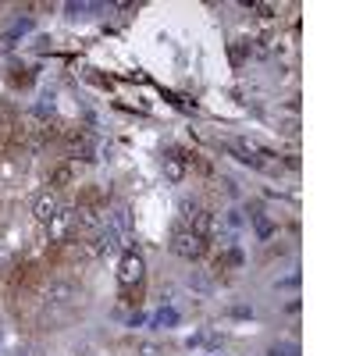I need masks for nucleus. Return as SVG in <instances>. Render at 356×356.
<instances>
[{"label": "nucleus", "instance_id": "4", "mask_svg": "<svg viewBox=\"0 0 356 356\" xmlns=\"http://www.w3.org/2000/svg\"><path fill=\"white\" fill-rule=\"evenodd\" d=\"M75 300H79L75 282H50V285H47V292H43L47 310H68Z\"/></svg>", "mask_w": 356, "mask_h": 356}, {"label": "nucleus", "instance_id": "1", "mask_svg": "<svg viewBox=\"0 0 356 356\" xmlns=\"http://www.w3.org/2000/svg\"><path fill=\"white\" fill-rule=\"evenodd\" d=\"M143 278H146V260H143V253L132 250V246L122 250V264H118V285H122V292L139 289Z\"/></svg>", "mask_w": 356, "mask_h": 356}, {"label": "nucleus", "instance_id": "7", "mask_svg": "<svg viewBox=\"0 0 356 356\" xmlns=\"http://www.w3.org/2000/svg\"><path fill=\"white\" fill-rule=\"evenodd\" d=\"M250 218H253V228H257V239H271L275 228H278V225H275V218L267 214V211H253Z\"/></svg>", "mask_w": 356, "mask_h": 356}, {"label": "nucleus", "instance_id": "15", "mask_svg": "<svg viewBox=\"0 0 356 356\" xmlns=\"http://www.w3.org/2000/svg\"><path fill=\"white\" fill-rule=\"evenodd\" d=\"M232 317H253V307H232Z\"/></svg>", "mask_w": 356, "mask_h": 356}, {"label": "nucleus", "instance_id": "9", "mask_svg": "<svg viewBox=\"0 0 356 356\" xmlns=\"http://www.w3.org/2000/svg\"><path fill=\"white\" fill-rule=\"evenodd\" d=\"M228 54H232V65H235V68H243V65H246V57L253 54V47H250V40H235Z\"/></svg>", "mask_w": 356, "mask_h": 356}, {"label": "nucleus", "instance_id": "2", "mask_svg": "<svg viewBox=\"0 0 356 356\" xmlns=\"http://www.w3.org/2000/svg\"><path fill=\"white\" fill-rule=\"evenodd\" d=\"M171 253L175 257H182V260H200L203 253H207V239H200L196 232H189L186 225H178L175 232H171Z\"/></svg>", "mask_w": 356, "mask_h": 356}, {"label": "nucleus", "instance_id": "16", "mask_svg": "<svg viewBox=\"0 0 356 356\" xmlns=\"http://www.w3.org/2000/svg\"><path fill=\"white\" fill-rule=\"evenodd\" d=\"M228 225L239 228V225H243V214H239V211H228Z\"/></svg>", "mask_w": 356, "mask_h": 356}, {"label": "nucleus", "instance_id": "14", "mask_svg": "<svg viewBox=\"0 0 356 356\" xmlns=\"http://www.w3.org/2000/svg\"><path fill=\"white\" fill-rule=\"evenodd\" d=\"M296 285H300V275H289V278L278 282V289H296Z\"/></svg>", "mask_w": 356, "mask_h": 356}, {"label": "nucleus", "instance_id": "6", "mask_svg": "<svg viewBox=\"0 0 356 356\" xmlns=\"http://www.w3.org/2000/svg\"><path fill=\"white\" fill-rule=\"evenodd\" d=\"M186 228H189V232H196L200 239H207V235L214 232V214H211V211H196V214H189Z\"/></svg>", "mask_w": 356, "mask_h": 356}, {"label": "nucleus", "instance_id": "17", "mask_svg": "<svg viewBox=\"0 0 356 356\" xmlns=\"http://www.w3.org/2000/svg\"><path fill=\"white\" fill-rule=\"evenodd\" d=\"M139 356H161L157 346H139Z\"/></svg>", "mask_w": 356, "mask_h": 356}, {"label": "nucleus", "instance_id": "10", "mask_svg": "<svg viewBox=\"0 0 356 356\" xmlns=\"http://www.w3.org/2000/svg\"><path fill=\"white\" fill-rule=\"evenodd\" d=\"M72 178H75V164H61V168L54 171V178H50V186H54V189H65V186L72 182Z\"/></svg>", "mask_w": 356, "mask_h": 356}, {"label": "nucleus", "instance_id": "12", "mask_svg": "<svg viewBox=\"0 0 356 356\" xmlns=\"http://www.w3.org/2000/svg\"><path fill=\"white\" fill-rule=\"evenodd\" d=\"M154 324H157V328H171V324H178V310H161L154 317Z\"/></svg>", "mask_w": 356, "mask_h": 356}, {"label": "nucleus", "instance_id": "13", "mask_svg": "<svg viewBox=\"0 0 356 356\" xmlns=\"http://www.w3.org/2000/svg\"><path fill=\"white\" fill-rule=\"evenodd\" d=\"M250 8H253V11H257V15H260V18H271V15H275V11H278V8H275V4H250Z\"/></svg>", "mask_w": 356, "mask_h": 356}, {"label": "nucleus", "instance_id": "8", "mask_svg": "<svg viewBox=\"0 0 356 356\" xmlns=\"http://www.w3.org/2000/svg\"><path fill=\"white\" fill-rule=\"evenodd\" d=\"M164 178H168V182H182V178H186V164H182V157H164Z\"/></svg>", "mask_w": 356, "mask_h": 356}, {"label": "nucleus", "instance_id": "5", "mask_svg": "<svg viewBox=\"0 0 356 356\" xmlns=\"http://www.w3.org/2000/svg\"><path fill=\"white\" fill-rule=\"evenodd\" d=\"M61 211V196H57L54 189H47V193H40L36 200H33V218H36V225H50V218Z\"/></svg>", "mask_w": 356, "mask_h": 356}, {"label": "nucleus", "instance_id": "11", "mask_svg": "<svg viewBox=\"0 0 356 356\" xmlns=\"http://www.w3.org/2000/svg\"><path fill=\"white\" fill-rule=\"evenodd\" d=\"M267 356H300V346H296L292 339H282V342H275L271 349H267Z\"/></svg>", "mask_w": 356, "mask_h": 356}, {"label": "nucleus", "instance_id": "3", "mask_svg": "<svg viewBox=\"0 0 356 356\" xmlns=\"http://www.w3.org/2000/svg\"><path fill=\"white\" fill-rule=\"evenodd\" d=\"M75 232H79V228H75V207H61V211L50 218V225H47V239L61 246V243L72 239Z\"/></svg>", "mask_w": 356, "mask_h": 356}]
</instances>
